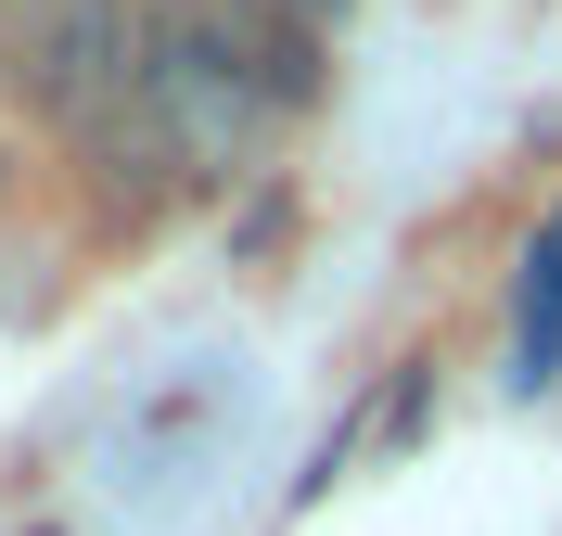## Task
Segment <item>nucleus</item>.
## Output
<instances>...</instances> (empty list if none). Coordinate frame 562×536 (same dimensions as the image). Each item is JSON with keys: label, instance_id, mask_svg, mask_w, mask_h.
Masks as SVG:
<instances>
[{"label": "nucleus", "instance_id": "20e7f679", "mask_svg": "<svg viewBox=\"0 0 562 536\" xmlns=\"http://www.w3.org/2000/svg\"><path fill=\"white\" fill-rule=\"evenodd\" d=\"M231 13H256V26H294V38H319L346 0H231Z\"/></svg>", "mask_w": 562, "mask_h": 536}, {"label": "nucleus", "instance_id": "f257e3e1", "mask_svg": "<svg viewBox=\"0 0 562 536\" xmlns=\"http://www.w3.org/2000/svg\"><path fill=\"white\" fill-rule=\"evenodd\" d=\"M307 52H319V38L256 26V13H231V0L167 13V26H154V77H140L154 153H167L179 179H231V167H256V141L307 103Z\"/></svg>", "mask_w": 562, "mask_h": 536}, {"label": "nucleus", "instance_id": "f03ea898", "mask_svg": "<svg viewBox=\"0 0 562 536\" xmlns=\"http://www.w3.org/2000/svg\"><path fill=\"white\" fill-rule=\"evenodd\" d=\"M154 0H13L0 13V77L26 90L52 128L103 141L140 115V77H154Z\"/></svg>", "mask_w": 562, "mask_h": 536}, {"label": "nucleus", "instance_id": "7ed1b4c3", "mask_svg": "<svg viewBox=\"0 0 562 536\" xmlns=\"http://www.w3.org/2000/svg\"><path fill=\"white\" fill-rule=\"evenodd\" d=\"M512 370H525V384H562V205H550V230H537V255H525V320H512Z\"/></svg>", "mask_w": 562, "mask_h": 536}]
</instances>
